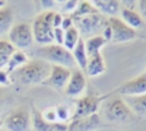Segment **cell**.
I'll return each mask as SVG.
<instances>
[{
  "instance_id": "obj_1",
  "label": "cell",
  "mask_w": 146,
  "mask_h": 131,
  "mask_svg": "<svg viewBox=\"0 0 146 131\" xmlns=\"http://www.w3.org/2000/svg\"><path fill=\"white\" fill-rule=\"evenodd\" d=\"M50 67L51 64L42 59L29 60L14 72V77L22 84L44 83L50 74Z\"/></svg>"
},
{
  "instance_id": "obj_2",
  "label": "cell",
  "mask_w": 146,
  "mask_h": 131,
  "mask_svg": "<svg viewBox=\"0 0 146 131\" xmlns=\"http://www.w3.org/2000/svg\"><path fill=\"white\" fill-rule=\"evenodd\" d=\"M36 55L40 59L55 65H62L67 68L74 67L75 62L72 56V52L67 50L64 46L50 43L46 46H41L36 49Z\"/></svg>"
},
{
  "instance_id": "obj_3",
  "label": "cell",
  "mask_w": 146,
  "mask_h": 131,
  "mask_svg": "<svg viewBox=\"0 0 146 131\" xmlns=\"http://www.w3.org/2000/svg\"><path fill=\"white\" fill-rule=\"evenodd\" d=\"M55 11L46 10L39 14L32 24V32L34 41L39 44L46 46L54 43V26L52 17Z\"/></svg>"
},
{
  "instance_id": "obj_4",
  "label": "cell",
  "mask_w": 146,
  "mask_h": 131,
  "mask_svg": "<svg viewBox=\"0 0 146 131\" xmlns=\"http://www.w3.org/2000/svg\"><path fill=\"white\" fill-rule=\"evenodd\" d=\"M72 19L74 23V26L78 28L82 39L83 36L88 39L90 36L98 35L107 23V19L100 13L91 14V15L83 16V17L72 18Z\"/></svg>"
},
{
  "instance_id": "obj_5",
  "label": "cell",
  "mask_w": 146,
  "mask_h": 131,
  "mask_svg": "<svg viewBox=\"0 0 146 131\" xmlns=\"http://www.w3.org/2000/svg\"><path fill=\"white\" fill-rule=\"evenodd\" d=\"M8 39L9 42L15 47V49L22 50L30 48L34 41L32 25L24 22L13 24L11 28L8 32Z\"/></svg>"
},
{
  "instance_id": "obj_6",
  "label": "cell",
  "mask_w": 146,
  "mask_h": 131,
  "mask_svg": "<svg viewBox=\"0 0 146 131\" xmlns=\"http://www.w3.org/2000/svg\"><path fill=\"white\" fill-rule=\"evenodd\" d=\"M104 113L108 121L124 122L131 117L133 112L130 109V107L128 106L124 99L120 97H114L106 103Z\"/></svg>"
},
{
  "instance_id": "obj_7",
  "label": "cell",
  "mask_w": 146,
  "mask_h": 131,
  "mask_svg": "<svg viewBox=\"0 0 146 131\" xmlns=\"http://www.w3.org/2000/svg\"><path fill=\"white\" fill-rule=\"evenodd\" d=\"M107 23L111 26L112 30V40L115 43L119 42H127L136 36V31L135 28L128 26L121 18L116 16H110L107 18Z\"/></svg>"
},
{
  "instance_id": "obj_8",
  "label": "cell",
  "mask_w": 146,
  "mask_h": 131,
  "mask_svg": "<svg viewBox=\"0 0 146 131\" xmlns=\"http://www.w3.org/2000/svg\"><path fill=\"white\" fill-rule=\"evenodd\" d=\"M31 117L26 109L16 108L5 120L3 125L8 131H27L30 126Z\"/></svg>"
},
{
  "instance_id": "obj_9",
  "label": "cell",
  "mask_w": 146,
  "mask_h": 131,
  "mask_svg": "<svg viewBox=\"0 0 146 131\" xmlns=\"http://www.w3.org/2000/svg\"><path fill=\"white\" fill-rule=\"evenodd\" d=\"M71 73H72L71 69L65 66L51 64L50 74L43 84H47L55 89H63L66 87V84L70 80Z\"/></svg>"
},
{
  "instance_id": "obj_10",
  "label": "cell",
  "mask_w": 146,
  "mask_h": 131,
  "mask_svg": "<svg viewBox=\"0 0 146 131\" xmlns=\"http://www.w3.org/2000/svg\"><path fill=\"white\" fill-rule=\"evenodd\" d=\"M99 103H100V98L90 96V95L80 98L76 101L75 112H74V115L72 118L87 117V116L96 114V112L99 107Z\"/></svg>"
},
{
  "instance_id": "obj_11",
  "label": "cell",
  "mask_w": 146,
  "mask_h": 131,
  "mask_svg": "<svg viewBox=\"0 0 146 131\" xmlns=\"http://www.w3.org/2000/svg\"><path fill=\"white\" fill-rule=\"evenodd\" d=\"M117 92L123 97L139 96V95L146 93V73H143L123 83L119 88Z\"/></svg>"
},
{
  "instance_id": "obj_12",
  "label": "cell",
  "mask_w": 146,
  "mask_h": 131,
  "mask_svg": "<svg viewBox=\"0 0 146 131\" xmlns=\"http://www.w3.org/2000/svg\"><path fill=\"white\" fill-rule=\"evenodd\" d=\"M86 76L81 69H73L70 76V80L65 87V93L71 97L81 95L86 89Z\"/></svg>"
},
{
  "instance_id": "obj_13",
  "label": "cell",
  "mask_w": 146,
  "mask_h": 131,
  "mask_svg": "<svg viewBox=\"0 0 146 131\" xmlns=\"http://www.w3.org/2000/svg\"><path fill=\"white\" fill-rule=\"evenodd\" d=\"M31 122L35 131H67V125L58 122H49L43 118L42 114L34 109L32 112Z\"/></svg>"
},
{
  "instance_id": "obj_14",
  "label": "cell",
  "mask_w": 146,
  "mask_h": 131,
  "mask_svg": "<svg viewBox=\"0 0 146 131\" xmlns=\"http://www.w3.org/2000/svg\"><path fill=\"white\" fill-rule=\"evenodd\" d=\"M99 123L100 120L97 114L87 117L72 118V121L67 125V131H92L99 125Z\"/></svg>"
},
{
  "instance_id": "obj_15",
  "label": "cell",
  "mask_w": 146,
  "mask_h": 131,
  "mask_svg": "<svg viewBox=\"0 0 146 131\" xmlns=\"http://www.w3.org/2000/svg\"><path fill=\"white\" fill-rule=\"evenodd\" d=\"M105 69H106L105 62H104V58L100 52L88 57V62H87L84 72L89 76H97V75L104 73Z\"/></svg>"
},
{
  "instance_id": "obj_16",
  "label": "cell",
  "mask_w": 146,
  "mask_h": 131,
  "mask_svg": "<svg viewBox=\"0 0 146 131\" xmlns=\"http://www.w3.org/2000/svg\"><path fill=\"white\" fill-rule=\"evenodd\" d=\"M95 8L103 15L115 16L121 8L120 0H91Z\"/></svg>"
},
{
  "instance_id": "obj_17",
  "label": "cell",
  "mask_w": 146,
  "mask_h": 131,
  "mask_svg": "<svg viewBox=\"0 0 146 131\" xmlns=\"http://www.w3.org/2000/svg\"><path fill=\"white\" fill-rule=\"evenodd\" d=\"M121 17H122L121 19L132 28H139L144 24V21L139 15V13H137L131 8H123L121 10Z\"/></svg>"
},
{
  "instance_id": "obj_18",
  "label": "cell",
  "mask_w": 146,
  "mask_h": 131,
  "mask_svg": "<svg viewBox=\"0 0 146 131\" xmlns=\"http://www.w3.org/2000/svg\"><path fill=\"white\" fill-rule=\"evenodd\" d=\"M124 100L132 112L139 115L146 114V93L139 96H128L124 97Z\"/></svg>"
},
{
  "instance_id": "obj_19",
  "label": "cell",
  "mask_w": 146,
  "mask_h": 131,
  "mask_svg": "<svg viewBox=\"0 0 146 131\" xmlns=\"http://www.w3.org/2000/svg\"><path fill=\"white\" fill-rule=\"evenodd\" d=\"M71 52H72V56L74 58L75 64L82 71H84L86 69V66H87V62H88V55H87V51H86L84 40L82 38L79 40V42L76 43V46L74 47V49Z\"/></svg>"
},
{
  "instance_id": "obj_20",
  "label": "cell",
  "mask_w": 146,
  "mask_h": 131,
  "mask_svg": "<svg viewBox=\"0 0 146 131\" xmlns=\"http://www.w3.org/2000/svg\"><path fill=\"white\" fill-rule=\"evenodd\" d=\"M14 13L10 7L0 8V36L7 34L13 26Z\"/></svg>"
},
{
  "instance_id": "obj_21",
  "label": "cell",
  "mask_w": 146,
  "mask_h": 131,
  "mask_svg": "<svg viewBox=\"0 0 146 131\" xmlns=\"http://www.w3.org/2000/svg\"><path fill=\"white\" fill-rule=\"evenodd\" d=\"M105 43H106V40L103 38L102 34H98V35H94V36L88 38V39L84 41L86 51H87L88 57L100 52V49L103 48V46H104Z\"/></svg>"
},
{
  "instance_id": "obj_22",
  "label": "cell",
  "mask_w": 146,
  "mask_h": 131,
  "mask_svg": "<svg viewBox=\"0 0 146 131\" xmlns=\"http://www.w3.org/2000/svg\"><path fill=\"white\" fill-rule=\"evenodd\" d=\"M27 62H29L27 60V57H26V55L22 50H15V52L11 55L8 64L6 65V72L7 73L15 72L16 69H18L19 67H22Z\"/></svg>"
},
{
  "instance_id": "obj_23",
  "label": "cell",
  "mask_w": 146,
  "mask_h": 131,
  "mask_svg": "<svg viewBox=\"0 0 146 131\" xmlns=\"http://www.w3.org/2000/svg\"><path fill=\"white\" fill-rule=\"evenodd\" d=\"M15 47L7 40L0 39V69L6 67L11 55L15 52Z\"/></svg>"
},
{
  "instance_id": "obj_24",
  "label": "cell",
  "mask_w": 146,
  "mask_h": 131,
  "mask_svg": "<svg viewBox=\"0 0 146 131\" xmlns=\"http://www.w3.org/2000/svg\"><path fill=\"white\" fill-rule=\"evenodd\" d=\"M80 39H81V35H80L78 28L73 25L72 27H70V28H67L65 31V36H64V43H63V46L67 50L72 51L74 49V47L76 46V43L79 42Z\"/></svg>"
},
{
  "instance_id": "obj_25",
  "label": "cell",
  "mask_w": 146,
  "mask_h": 131,
  "mask_svg": "<svg viewBox=\"0 0 146 131\" xmlns=\"http://www.w3.org/2000/svg\"><path fill=\"white\" fill-rule=\"evenodd\" d=\"M96 13H99L95 6L87 1V0H82L80 2V5L78 6V8L71 14V17L72 18H78V17H83V16H88V15H91V14H96Z\"/></svg>"
},
{
  "instance_id": "obj_26",
  "label": "cell",
  "mask_w": 146,
  "mask_h": 131,
  "mask_svg": "<svg viewBox=\"0 0 146 131\" xmlns=\"http://www.w3.org/2000/svg\"><path fill=\"white\" fill-rule=\"evenodd\" d=\"M64 36H65V31L62 27L54 28V43L63 46V43H64Z\"/></svg>"
},
{
  "instance_id": "obj_27",
  "label": "cell",
  "mask_w": 146,
  "mask_h": 131,
  "mask_svg": "<svg viewBox=\"0 0 146 131\" xmlns=\"http://www.w3.org/2000/svg\"><path fill=\"white\" fill-rule=\"evenodd\" d=\"M81 1L82 0H67L66 2L63 3V10L66 13H73L78 8Z\"/></svg>"
},
{
  "instance_id": "obj_28",
  "label": "cell",
  "mask_w": 146,
  "mask_h": 131,
  "mask_svg": "<svg viewBox=\"0 0 146 131\" xmlns=\"http://www.w3.org/2000/svg\"><path fill=\"white\" fill-rule=\"evenodd\" d=\"M55 110H56V116H57L58 120L65 121V120L68 118V109H67L66 106L59 105V106H57V107L55 108Z\"/></svg>"
},
{
  "instance_id": "obj_29",
  "label": "cell",
  "mask_w": 146,
  "mask_h": 131,
  "mask_svg": "<svg viewBox=\"0 0 146 131\" xmlns=\"http://www.w3.org/2000/svg\"><path fill=\"white\" fill-rule=\"evenodd\" d=\"M35 6H38L40 9L46 10H51V8L55 5V0H34Z\"/></svg>"
},
{
  "instance_id": "obj_30",
  "label": "cell",
  "mask_w": 146,
  "mask_h": 131,
  "mask_svg": "<svg viewBox=\"0 0 146 131\" xmlns=\"http://www.w3.org/2000/svg\"><path fill=\"white\" fill-rule=\"evenodd\" d=\"M136 3H137V7H138L139 15L141 16V18L146 19V0H137Z\"/></svg>"
},
{
  "instance_id": "obj_31",
  "label": "cell",
  "mask_w": 146,
  "mask_h": 131,
  "mask_svg": "<svg viewBox=\"0 0 146 131\" xmlns=\"http://www.w3.org/2000/svg\"><path fill=\"white\" fill-rule=\"evenodd\" d=\"M42 116H43V118L44 120H47V121H49V122H55L56 120H57V116H56V110L55 109H47L46 112H44V114H42Z\"/></svg>"
},
{
  "instance_id": "obj_32",
  "label": "cell",
  "mask_w": 146,
  "mask_h": 131,
  "mask_svg": "<svg viewBox=\"0 0 146 131\" xmlns=\"http://www.w3.org/2000/svg\"><path fill=\"white\" fill-rule=\"evenodd\" d=\"M73 25H74V23H73V19H72V17H71V16L63 17V21H62V25H60V27H62L64 31H66L67 28L72 27Z\"/></svg>"
},
{
  "instance_id": "obj_33",
  "label": "cell",
  "mask_w": 146,
  "mask_h": 131,
  "mask_svg": "<svg viewBox=\"0 0 146 131\" xmlns=\"http://www.w3.org/2000/svg\"><path fill=\"white\" fill-rule=\"evenodd\" d=\"M102 35H103V38H104L106 41L112 40V30H111V26L108 25V23H106L105 27L103 28V31H102Z\"/></svg>"
},
{
  "instance_id": "obj_34",
  "label": "cell",
  "mask_w": 146,
  "mask_h": 131,
  "mask_svg": "<svg viewBox=\"0 0 146 131\" xmlns=\"http://www.w3.org/2000/svg\"><path fill=\"white\" fill-rule=\"evenodd\" d=\"M62 21H63V16H62L59 13H56V11H55L54 17H52V26H54V28H56V27H60V25H62Z\"/></svg>"
},
{
  "instance_id": "obj_35",
  "label": "cell",
  "mask_w": 146,
  "mask_h": 131,
  "mask_svg": "<svg viewBox=\"0 0 146 131\" xmlns=\"http://www.w3.org/2000/svg\"><path fill=\"white\" fill-rule=\"evenodd\" d=\"M8 73L3 69H0V84H8Z\"/></svg>"
},
{
  "instance_id": "obj_36",
  "label": "cell",
  "mask_w": 146,
  "mask_h": 131,
  "mask_svg": "<svg viewBox=\"0 0 146 131\" xmlns=\"http://www.w3.org/2000/svg\"><path fill=\"white\" fill-rule=\"evenodd\" d=\"M136 1L137 0H120L121 5H123L124 8H131V9H133V7L136 5Z\"/></svg>"
},
{
  "instance_id": "obj_37",
  "label": "cell",
  "mask_w": 146,
  "mask_h": 131,
  "mask_svg": "<svg viewBox=\"0 0 146 131\" xmlns=\"http://www.w3.org/2000/svg\"><path fill=\"white\" fill-rule=\"evenodd\" d=\"M2 7H5V1L0 0V8H2Z\"/></svg>"
},
{
  "instance_id": "obj_38",
  "label": "cell",
  "mask_w": 146,
  "mask_h": 131,
  "mask_svg": "<svg viewBox=\"0 0 146 131\" xmlns=\"http://www.w3.org/2000/svg\"><path fill=\"white\" fill-rule=\"evenodd\" d=\"M55 1H57V2H60V3H64V2H66L67 0H55Z\"/></svg>"
},
{
  "instance_id": "obj_39",
  "label": "cell",
  "mask_w": 146,
  "mask_h": 131,
  "mask_svg": "<svg viewBox=\"0 0 146 131\" xmlns=\"http://www.w3.org/2000/svg\"><path fill=\"white\" fill-rule=\"evenodd\" d=\"M2 124H3V122H2V121H0V128L2 126Z\"/></svg>"
},
{
  "instance_id": "obj_40",
  "label": "cell",
  "mask_w": 146,
  "mask_h": 131,
  "mask_svg": "<svg viewBox=\"0 0 146 131\" xmlns=\"http://www.w3.org/2000/svg\"><path fill=\"white\" fill-rule=\"evenodd\" d=\"M0 103H1V95H0Z\"/></svg>"
},
{
  "instance_id": "obj_41",
  "label": "cell",
  "mask_w": 146,
  "mask_h": 131,
  "mask_svg": "<svg viewBox=\"0 0 146 131\" xmlns=\"http://www.w3.org/2000/svg\"><path fill=\"white\" fill-rule=\"evenodd\" d=\"M0 131H5V130H0Z\"/></svg>"
}]
</instances>
